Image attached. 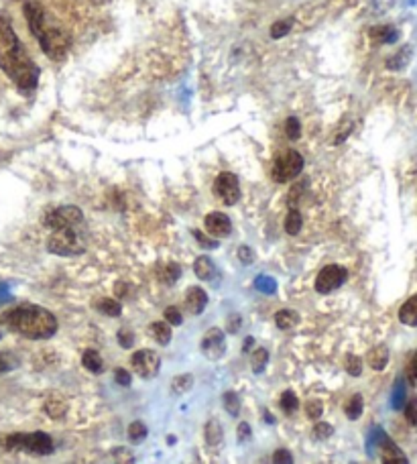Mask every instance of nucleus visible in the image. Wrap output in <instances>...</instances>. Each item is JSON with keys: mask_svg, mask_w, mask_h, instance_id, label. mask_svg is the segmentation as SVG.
<instances>
[{"mask_svg": "<svg viewBox=\"0 0 417 464\" xmlns=\"http://www.w3.org/2000/svg\"><path fill=\"white\" fill-rule=\"evenodd\" d=\"M0 69L23 94H31L39 82V67L23 47L6 15L0 12Z\"/></svg>", "mask_w": 417, "mask_h": 464, "instance_id": "1", "label": "nucleus"}, {"mask_svg": "<svg viewBox=\"0 0 417 464\" xmlns=\"http://www.w3.org/2000/svg\"><path fill=\"white\" fill-rule=\"evenodd\" d=\"M2 320L8 330L17 332L29 340H47L57 332V318L49 310L35 303L12 307L4 314Z\"/></svg>", "mask_w": 417, "mask_h": 464, "instance_id": "2", "label": "nucleus"}, {"mask_svg": "<svg viewBox=\"0 0 417 464\" xmlns=\"http://www.w3.org/2000/svg\"><path fill=\"white\" fill-rule=\"evenodd\" d=\"M6 448L8 450H25L37 456H47L53 454L55 444L53 438L45 431H31V434H12L6 438Z\"/></svg>", "mask_w": 417, "mask_h": 464, "instance_id": "3", "label": "nucleus"}, {"mask_svg": "<svg viewBox=\"0 0 417 464\" xmlns=\"http://www.w3.org/2000/svg\"><path fill=\"white\" fill-rule=\"evenodd\" d=\"M47 251L60 257H76L86 251V240L76 232V229L53 231L47 240Z\"/></svg>", "mask_w": 417, "mask_h": 464, "instance_id": "4", "label": "nucleus"}, {"mask_svg": "<svg viewBox=\"0 0 417 464\" xmlns=\"http://www.w3.org/2000/svg\"><path fill=\"white\" fill-rule=\"evenodd\" d=\"M301 171H303V157L297 151L289 149L275 159L273 169H271V177L277 184H287L291 179H295Z\"/></svg>", "mask_w": 417, "mask_h": 464, "instance_id": "5", "label": "nucleus"}, {"mask_svg": "<svg viewBox=\"0 0 417 464\" xmlns=\"http://www.w3.org/2000/svg\"><path fill=\"white\" fill-rule=\"evenodd\" d=\"M82 222H84V212L78 206H60V208L49 210L43 216V224L51 231L76 229Z\"/></svg>", "mask_w": 417, "mask_h": 464, "instance_id": "6", "label": "nucleus"}, {"mask_svg": "<svg viewBox=\"0 0 417 464\" xmlns=\"http://www.w3.org/2000/svg\"><path fill=\"white\" fill-rule=\"evenodd\" d=\"M37 41H39L43 53L49 60H53V62H62L65 55H67V51H69V45H71L69 37L64 31H60V29H47V27H45V31L41 33V37Z\"/></svg>", "mask_w": 417, "mask_h": 464, "instance_id": "7", "label": "nucleus"}, {"mask_svg": "<svg viewBox=\"0 0 417 464\" xmlns=\"http://www.w3.org/2000/svg\"><path fill=\"white\" fill-rule=\"evenodd\" d=\"M346 279H348V271H346L344 267L326 265L320 273H318L314 287H316L318 294H323V296H326V294H332L334 289L342 287V285L346 283Z\"/></svg>", "mask_w": 417, "mask_h": 464, "instance_id": "8", "label": "nucleus"}, {"mask_svg": "<svg viewBox=\"0 0 417 464\" xmlns=\"http://www.w3.org/2000/svg\"><path fill=\"white\" fill-rule=\"evenodd\" d=\"M130 366L132 371L141 377V379H153L157 377L161 368V359L155 350H136L132 357H130Z\"/></svg>", "mask_w": 417, "mask_h": 464, "instance_id": "9", "label": "nucleus"}, {"mask_svg": "<svg viewBox=\"0 0 417 464\" xmlns=\"http://www.w3.org/2000/svg\"><path fill=\"white\" fill-rule=\"evenodd\" d=\"M214 194L226 206H234L240 199V184L238 177L230 171H222L214 181Z\"/></svg>", "mask_w": 417, "mask_h": 464, "instance_id": "10", "label": "nucleus"}, {"mask_svg": "<svg viewBox=\"0 0 417 464\" xmlns=\"http://www.w3.org/2000/svg\"><path fill=\"white\" fill-rule=\"evenodd\" d=\"M202 353H204V357H208L212 361L222 359L226 353L224 332L220 328H210L206 332L204 338H202Z\"/></svg>", "mask_w": 417, "mask_h": 464, "instance_id": "11", "label": "nucleus"}, {"mask_svg": "<svg viewBox=\"0 0 417 464\" xmlns=\"http://www.w3.org/2000/svg\"><path fill=\"white\" fill-rule=\"evenodd\" d=\"M23 12H25V19H27L31 35L35 39H39L41 33L45 31V8L37 0H27L23 4Z\"/></svg>", "mask_w": 417, "mask_h": 464, "instance_id": "12", "label": "nucleus"}, {"mask_svg": "<svg viewBox=\"0 0 417 464\" xmlns=\"http://www.w3.org/2000/svg\"><path fill=\"white\" fill-rule=\"evenodd\" d=\"M377 436H379V448H381V458H383V464H409L407 456L403 454V450L383 434V430H377Z\"/></svg>", "mask_w": 417, "mask_h": 464, "instance_id": "13", "label": "nucleus"}, {"mask_svg": "<svg viewBox=\"0 0 417 464\" xmlns=\"http://www.w3.org/2000/svg\"><path fill=\"white\" fill-rule=\"evenodd\" d=\"M204 229L208 234H212L216 238H224L232 232V222L222 212H212L204 218Z\"/></svg>", "mask_w": 417, "mask_h": 464, "instance_id": "14", "label": "nucleus"}, {"mask_svg": "<svg viewBox=\"0 0 417 464\" xmlns=\"http://www.w3.org/2000/svg\"><path fill=\"white\" fill-rule=\"evenodd\" d=\"M186 305L193 316H199L208 305V294L202 287H190L186 294Z\"/></svg>", "mask_w": 417, "mask_h": 464, "instance_id": "15", "label": "nucleus"}, {"mask_svg": "<svg viewBox=\"0 0 417 464\" xmlns=\"http://www.w3.org/2000/svg\"><path fill=\"white\" fill-rule=\"evenodd\" d=\"M399 320H401V324H405V326H411V328L417 326V294L416 296H411V298L401 305V310H399Z\"/></svg>", "mask_w": 417, "mask_h": 464, "instance_id": "16", "label": "nucleus"}, {"mask_svg": "<svg viewBox=\"0 0 417 464\" xmlns=\"http://www.w3.org/2000/svg\"><path fill=\"white\" fill-rule=\"evenodd\" d=\"M275 324L279 330H291L299 324V314L295 310H279L275 314Z\"/></svg>", "mask_w": 417, "mask_h": 464, "instance_id": "17", "label": "nucleus"}, {"mask_svg": "<svg viewBox=\"0 0 417 464\" xmlns=\"http://www.w3.org/2000/svg\"><path fill=\"white\" fill-rule=\"evenodd\" d=\"M366 361H369V365L373 366L375 371H383L387 366V363H389V348H387L385 344L375 346V348L369 353Z\"/></svg>", "mask_w": 417, "mask_h": 464, "instance_id": "18", "label": "nucleus"}, {"mask_svg": "<svg viewBox=\"0 0 417 464\" xmlns=\"http://www.w3.org/2000/svg\"><path fill=\"white\" fill-rule=\"evenodd\" d=\"M204 438H206L208 446H212V448L220 446V442H222V426H220L218 420H210L204 426Z\"/></svg>", "mask_w": 417, "mask_h": 464, "instance_id": "19", "label": "nucleus"}, {"mask_svg": "<svg viewBox=\"0 0 417 464\" xmlns=\"http://www.w3.org/2000/svg\"><path fill=\"white\" fill-rule=\"evenodd\" d=\"M411 55H414V49H411V45H405V47H401L389 62H387V67L389 69H405L407 64L411 62Z\"/></svg>", "mask_w": 417, "mask_h": 464, "instance_id": "20", "label": "nucleus"}, {"mask_svg": "<svg viewBox=\"0 0 417 464\" xmlns=\"http://www.w3.org/2000/svg\"><path fill=\"white\" fill-rule=\"evenodd\" d=\"M193 271H195V275H197L202 281H210V279L216 275V265H214L212 259H208V257H197L195 263H193Z\"/></svg>", "mask_w": 417, "mask_h": 464, "instance_id": "21", "label": "nucleus"}, {"mask_svg": "<svg viewBox=\"0 0 417 464\" xmlns=\"http://www.w3.org/2000/svg\"><path fill=\"white\" fill-rule=\"evenodd\" d=\"M369 35H371V39L377 41V43H395L397 37H399L397 29H395V27H389V25L373 27V29L369 31Z\"/></svg>", "mask_w": 417, "mask_h": 464, "instance_id": "22", "label": "nucleus"}, {"mask_svg": "<svg viewBox=\"0 0 417 464\" xmlns=\"http://www.w3.org/2000/svg\"><path fill=\"white\" fill-rule=\"evenodd\" d=\"M82 365H84L86 371H90V373H94V375H100V373L104 371V361H102L100 353H98V350H92V348H88V350L82 355Z\"/></svg>", "mask_w": 417, "mask_h": 464, "instance_id": "23", "label": "nucleus"}, {"mask_svg": "<svg viewBox=\"0 0 417 464\" xmlns=\"http://www.w3.org/2000/svg\"><path fill=\"white\" fill-rule=\"evenodd\" d=\"M149 332H151V338L161 346L171 342V326L167 322H153L149 326Z\"/></svg>", "mask_w": 417, "mask_h": 464, "instance_id": "24", "label": "nucleus"}, {"mask_svg": "<svg viewBox=\"0 0 417 464\" xmlns=\"http://www.w3.org/2000/svg\"><path fill=\"white\" fill-rule=\"evenodd\" d=\"M301 226H303V218H301V212L297 208H291L285 216V232L289 236H295L301 232Z\"/></svg>", "mask_w": 417, "mask_h": 464, "instance_id": "25", "label": "nucleus"}, {"mask_svg": "<svg viewBox=\"0 0 417 464\" xmlns=\"http://www.w3.org/2000/svg\"><path fill=\"white\" fill-rule=\"evenodd\" d=\"M96 307L100 314L110 316V318H118V316L123 314V305H121V301H116V299H110V298L100 299V301L96 303Z\"/></svg>", "mask_w": 417, "mask_h": 464, "instance_id": "26", "label": "nucleus"}, {"mask_svg": "<svg viewBox=\"0 0 417 464\" xmlns=\"http://www.w3.org/2000/svg\"><path fill=\"white\" fill-rule=\"evenodd\" d=\"M362 409H364V401H362V395L360 393H356L353 398L346 401V405H344V416L348 418V420H358L360 416H362Z\"/></svg>", "mask_w": 417, "mask_h": 464, "instance_id": "27", "label": "nucleus"}, {"mask_svg": "<svg viewBox=\"0 0 417 464\" xmlns=\"http://www.w3.org/2000/svg\"><path fill=\"white\" fill-rule=\"evenodd\" d=\"M192 387H193V377L190 373L177 375V377H173V381H171V391H173L175 395H184V393H188Z\"/></svg>", "mask_w": 417, "mask_h": 464, "instance_id": "28", "label": "nucleus"}, {"mask_svg": "<svg viewBox=\"0 0 417 464\" xmlns=\"http://www.w3.org/2000/svg\"><path fill=\"white\" fill-rule=\"evenodd\" d=\"M222 405H224V409L228 411L230 418H238V413H240V398L234 391H226L224 395H222Z\"/></svg>", "mask_w": 417, "mask_h": 464, "instance_id": "29", "label": "nucleus"}, {"mask_svg": "<svg viewBox=\"0 0 417 464\" xmlns=\"http://www.w3.org/2000/svg\"><path fill=\"white\" fill-rule=\"evenodd\" d=\"M45 411H47L53 420H60V418H64L65 416L67 405H65L62 399H47V401H45Z\"/></svg>", "mask_w": 417, "mask_h": 464, "instance_id": "30", "label": "nucleus"}, {"mask_svg": "<svg viewBox=\"0 0 417 464\" xmlns=\"http://www.w3.org/2000/svg\"><path fill=\"white\" fill-rule=\"evenodd\" d=\"M269 363V350L267 348H255L253 350V359H251V365L255 373H263L265 366Z\"/></svg>", "mask_w": 417, "mask_h": 464, "instance_id": "31", "label": "nucleus"}, {"mask_svg": "<svg viewBox=\"0 0 417 464\" xmlns=\"http://www.w3.org/2000/svg\"><path fill=\"white\" fill-rule=\"evenodd\" d=\"M279 405H281V409L285 413H293V411L299 409V399H297V395L293 391H283L281 399H279Z\"/></svg>", "mask_w": 417, "mask_h": 464, "instance_id": "32", "label": "nucleus"}, {"mask_svg": "<svg viewBox=\"0 0 417 464\" xmlns=\"http://www.w3.org/2000/svg\"><path fill=\"white\" fill-rule=\"evenodd\" d=\"M112 458H114V464H134V454L125 446H116L112 450Z\"/></svg>", "mask_w": 417, "mask_h": 464, "instance_id": "33", "label": "nucleus"}, {"mask_svg": "<svg viewBox=\"0 0 417 464\" xmlns=\"http://www.w3.org/2000/svg\"><path fill=\"white\" fill-rule=\"evenodd\" d=\"M163 318H165V322L169 324V326H181L184 324V318H181V312L175 307V305H169V307H165V312H163Z\"/></svg>", "mask_w": 417, "mask_h": 464, "instance_id": "34", "label": "nucleus"}, {"mask_svg": "<svg viewBox=\"0 0 417 464\" xmlns=\"http://www.w3.org/2000/svg\"><path fill=\"white\" fill-rule=\"evenodd\" d=\"M344 366H346V373H348L351 377H358V375L362 373V359L356 357V355H346Z\"/></svg>", "mask_w": 417, "mask_h": 464, "instance_id": "35", "label": "nucleus"}, {"mask_svg": "<svg viewBox=\"0 0 417 464\" xmlns=\"http://www.w3.org/2000/svg\"><path fill=\"white\" fill-rule=\"evenodd\" d=\"M179 275H181V269L179 265H175V263H169V265L163 269V275H161V279L167 283V285H173L177 279H179Z\"/></svg>", "mask_w": 417, "mask_h": 464, "instance_id": "36", "label": "nucleus"}, {"mask_svg": "<svg viewBox=\"0 0 417 464\" xmlns=\"http://www.w3.org/2000/svg\"><path fill=\"white\" fill-rule=\"evenodd\" d=\"M305 413H308L310 420H320L321 413H323V403L320 399H310L305 403Z\"/></svg>", "mask_w": 417, "mask_h": 464, "instance_id": "37", "label": "nucleus"}, {"mask_svg": "<svg viewBox=\"0 0 417 464\" xmlns=\"http://www.w3.org/2000/svg\"><path fill=\"white\" fill-rule=\"evenodd\" d=\"M332 434H334V428H332V424H328V422H318V424L314 426V440H318V442L328 440Z\"/></svg>", "mask_w": 417, "mask_h": 464, "instance_id": "38", "label": "nucleus"}, {"mask_svg": "<svg viewBox=\"0 0 417 464\" xmlns=\"http://www.w3.org/2000/svg\"><path fill=\"white\" fill-rule=\"evenodd\" d=\"M129 438L132 442H141L147 438V426L143 422H132L129 426Z\"/></svg>", "mask_w": 417, "mask_h": 464, "instance_id": "39", "label": "nucleus"}, {"mask_svg": "<svg viewBox=\"0 0 417 464\" xmlns=\"http://www.w3.org/2000/svg\"><path fill=\"white\" fill-rule=\"evenodd\" d=\"M289 31H291V21L283 19V21H277V23L271 27V37H273V39H281V37H285Z\"/></svg>", "mask_w": 417, "mask_h": 464, "instance_id": "40", "label": "nucleus"}, {"mask_svg": "<svg viewBox=\"0 0 417 464\" xmlns=\"http://www.w3.org/2000/svg\"><path fill=\"white\" fill-rule=\"evenodd\" d=\"M405 420L417 428V398H411L405 403Z\"/></svg>", "mask_w": 417, "mask_h": 464, "instance_id": "41", "label": "nucleus"}, {"mask_svg": "<svg viewBox=\"0 0 417 464\" xmlns=\"http://www.w3.org/2000/svg\"><path fill=\"white\" fill-rule=\"evenodd\" d=\"M19 365V361L12 357V355H8V353H0V375L2 373H8V371H12V368H17Z\"/></svg>", "mask_w": 417, "mask_h": 464, "instance_id": "42", "label": "nucleus"}, {"mask_svg": "<svg viewBox=\"0 0 417 464\" xmlns=\"http://www.w3.org/2000/svg\"><path fill=\"white\" fill-rule=\"evenodd\" d=\"M285 133L291 141H295V139H299L301 136V125H299V121L297 118H287V123H285Z\"/></svg>", "mask_w": 417, "mask_h": 464, "instance_id": "43", "label": "nucleus"}, {"mask_svg": "<svg viewBox=\"0 0 417 464\" xmlns=\"http://www.w3.org/2000/svg\"><path fill=\"white\" fill-rule=\"evenodd\" d=\"M403 403H405V387H403V383L399 381V383L395 385V391H393V407H395V409H401Z\"/></svg>", "mask_w": 417, "mask_h": 464, "instance_id": "44", "label": "nucleus"}, {"mask_svg": "<svg viewBox=\"0 0 417 464\" xmlns=\"http://www.w3.org/2000/svg\"><path fill=\"white\" fill-rule=\"evenodd\" d=\"M255 285H257L260 292H265V294H273L275 292V281L273 279H269V277H258L257 281H255Z\"/></svg>", "mask_w": 417, "mask_h": 464, "instance_id": "45", "label": "nucleus"}, {"mask_svg": "<svg viewBox=\"0 0 417 464\" xmlns=\"http://www.w3.org/2000/svg\"><path fill=\"white\" fill-rule=\"evenodd\" d=\"M236 438H238L240 444H245V442H249V440L253 438L251 426H249L247 422H240V426H238V430H236Z\"/></svg>", "mask_w": 417, "mask_h": 464, "instance_id": "46", "label": "nucleus"}, {"mask_svg": "<svg viewBox=\"0 0 417 464\" xmlns=\"http://www.w3.org/2000/svg\"><path fill=\"white\" fill-rule=\"evenodd\" d=\"M273 464H293V456L291 452L285 448H279L275 454H273Z\"/></svg>", "mask_w": 417, "mask_h": 464, "instance_id": "47", "label": "nucleus"}, {"mask_svg": "<svg viewBox=\"0 0 417 464\" xmlns=\"http://www.w3.org/2000/svg\"><path fill=\"white\" fill-rule=\"evenodd\" d=\"M193 236H195V240L199 242V247H204V249H216V247H218V242L212 240V238H208L204 232L193 231Z\"/></svg>", "mask_w": 417, "mask_h": 464, "instance_id": "48", "label": "nucleus"}, {"mask_svg": "<svg viewBox=\"0 0 417 464\" xmlns=\"http://www.w3.org/2000/svg\"><path fill=\"white\" fill-rule=\"evenodd\" d=\"M114 381L121 385V387H129L130 385V373L127 368H116L114 371Z\"/></svg>", "mask_w": 417, "mask_h": 464, "instance_id": "49", "label": "nucleus"}, {"mask_svg": "<svg viewBox=\"0 0 417 464\" xmlns=\"http://www.w3.org/2000/svg\"><path fill=\"white\" fill-rule=\"evenodd\" d=\"M118 344H121L123 348H130V346L134 344V336H132V332L125 330V328L118 332Z\"/></svg>", "mask_w": 417, "mask_h": 464, "instance_id": "50", "label": "nucleus"}, {"mask_svg": "<svg viewBox=\"0 0 417 464\" xmlns=\"http://www.w3.org/2000/svg\"><path fill=\"white\" fill-rule=\"evenodd\" d=\"M407 379H409L411 385H417V353L409 361V366H407Z\"/></svg>", "mask_w": 417, "mask_h": 464, "instance_id": "51", "label": "nucleus"}, {"mask_svg": "<svg viewBox=\"0 0 417 464\" xmlns=\"http://www.w3.org/2000/svg\"><path fill=\"white\" fill-rule=\"evenodd\" d=\"M240 326H242V320H240V316L232 314V316L228 318V326H226V330L230 332V334H236V332L240 330Z\"/></svg>", "mask_w": 417, "mask_h": 464, "instance_id": "52", "label": "nucleus"}, {"mask_svg": "<svg viewBox=\"0 0 417 464\" xmlns=\"http://www.w3.org/2000/svg\"><path fill=\"white\" fill-rule=\"evenodd\" d=\"M238 259L242 261V263H253V259H255V255H253V251L249 249V247H240L238 249Z\"/></svg>", "mask_w": 417, "mask_h": 464, "instance_id": "53", "label": "nucleus"}, {"mask_svg": "<svg viewBox=\"0 0 417 464\" xmlns=\"http://www.w3.org/2000/svg\"><path fill=\"white\" fill-rule=\"evenodd\" d=\"M253 344H255V340H253V338H247V340H245V348H242V353H251Z\"/></svg>", "mask_w": 417, "mask_h": 464, "instance_id": "54", "label": "nucleus"}]
</instances>
